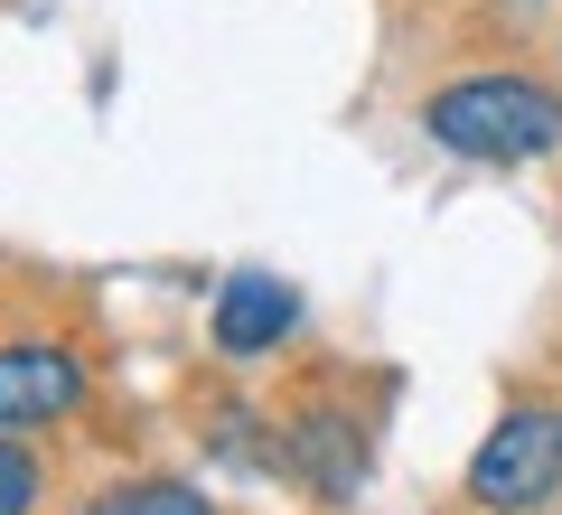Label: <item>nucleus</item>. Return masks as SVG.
<instances>
[{"label":"nucleus","mask_w":562,"mask_h":515,"mask_svg":"<svg viewBox=\"0 0 562 515\" xmlns=\"http://www.w3.org/2000/svg\"><path fill=\"white\" fill-rule=\"evenodd\" d=\"M103 515H225L216 496L198 488V478H169V469H150V478H122L113 496H94Z\"/></svg>","instance_id":"6"},{"label":"nucleus","mask_w":562,"mask_h":515,"mask_svg":"<svg viewBox=\"0 0 562 515\" xmlns=\"http://www.w3.org/2000/svg\"><path fill=\"white\" fill-rule=\"evenodd\" d=\"M301 328H310L301 281L262 272V262L225 272V281H216V300H206V347H216L225 366H262V357H281V347H291Z\"/></svg>","instance_id":"5"},{"label":"nucleus","mask_w":562,"mask_h":515,"mask_svg":"<svg viewBox=\"0 0 562 515\" xmlns=\"http://www.w3.org/2000/svg\"><path fill=\"white\" fill-rule=\"evenodd\" d=\"M272 432H281V478L301 496H319V506H357L366 496V478H375V422H366L357 403L310 394V403H291Z\"/></svg>","instance_id":"3"},{"label":"nucleus","mask_w":562,"mask_h":515,"mask_svg":"<svg viewBox=\"0 0 562 515\" xmlns=\"http://www.w3.org/2000/svg\"><path fill=\"white\" fill-rule=\"evenodd\" d=\"M47 506V459L38 440H0V515H38Z\"/></svg>","instance_id":"7"},{"label":"nucleus","mask_w":562,"mask_h":515,"mask_svg":"<svg viewBox=\"0 0 562 515\" xmlns=\"http://www.w3.org/2000/svg\"><path fill=\"white\" fill-rule=\"evenodd\" d=\"M76 515H103V506H76Z\"/></svg>","instance_id":"8"},{"label":"nucleus","mask_w":562,"mask_h":515,"mask_svg":"<svg viewBox=\"0 0 562 515\" xmlns=\"http://www.w3.org/2000/svg\"><path fill=\"white\" fill-rule=\"evenodd\" d=\"M422 141L469 169H535L562 150V85L535 66H460L422 94Z\"/></svg>","instance_id":"1"},{"label":"nucleus","mask_w":562,"mask_h":515,"mask_svg":"<svg viewBox=\"0 0 562 515\" xmlns=\"http://www.w3.org/2000/svg\"><path fill=\"white\" fill-rule=\"evenodd\" d=\"M94 413V366L66 337H0V440H38Z\"/></svg>","instance_id":"4"},{"label":"nucleus","mask_w":562,"mask_h":515,"mask_svg":"<svg viewBox=\"0 0 562 515\" xmlns=\"http://www.w3.org/2000/svg\"><path fill=\"white\" fill-rule=\"evenodd\" d=\"M460 496L479 515H543L562 506V403L553 394H516L497 422L479 432L460 469Z\"/></svg>","instance_id":"2"}]
</instances>
